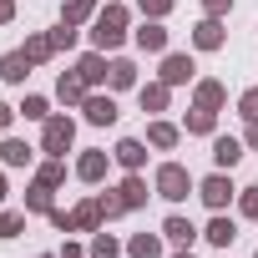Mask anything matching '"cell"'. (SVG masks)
I'll return each mask as SVG.
<instances>
[{"mask_svg": "<svg viewBox=\"0 0 258 258\" xmlns=\"http://www.w3.org/2000/svg\"><path fill=\"white\" fill-rule=\"evenodd\" d=\"M116 192H121V203H126V208H142V203H147V182H142L137 172H132V177H126V182H121Z\"/></svg>", "mask_w": 258, "mask_h": 258, "instance_id": "cell-18", "label": "cell"}, {"mask_svg": "<svg viewBox=\"0 0 258 258\" xmlns=\"http://www.w3.org/2000/svg\"><path fill=\"white\" fill-rule=\"evenodd\" d=\"M11 16H16V0H0V26H6Z\"/></svg>", "mask_w": 258, "mask_h": 258, "instance_id": "cell-39", "label": "cell"}, {"mask_svg": "<svg viewBox=\"0 0 258 258\" xmlns=\"http://www.w3.org/2000/svg\"><path fill=\"white\" fill-rule=\"evenodd\" d=\"M203 6H208V16H228V6H233V0H203Z\"/></svg>", "mask_w": 258, "mask_h": 258, "instance_id": "cell-38", "label": "cell"}, {"mask_svg": "<svg viewBox=\"0 0 258 258\" xmlns=\"http://www.w3.org/2000/svg\"><path fill=\"white\" fill-rule=\"evenodd\" d=\"M91 258H116V238L111 233H96L91 238Z\"/></svg>", "mask_w": 258, "mask_h": 258, "instance_id": "cell-31", "label": "cell"}, {"mask_svg": "<svg viewBox=\"0 0 258 258\" xmlns=\"http://www.w3.org/2000/svg\"><path fill=\"white\" fill-rule=\"evenodd\" d=\"M172 243H182V248H192V238H198V228L187 223V218H167V228H162Z\"/></svg>", "mask_w": 258, "mask_h": 258, "instance_id": "cell-19", "label": "cell"}, {"mask_svg": "<svg viewBox=\"0 0 258 258\" xmlns=\"http://www.w3.org/2000/svg\"><path fill=\"white\" fill-rule=\"evenodd\" d=\"M71 223H76V228H96V223H101V203H96V198H86V203L71 213Z\"/></svg>", "mask_w": 258, "mask_h": 258, "instance_id": "cell-24", "label": "cell"}, {"mask_svg": "<svg viewBox=\"0 0 258 258\" xmlns=\"http://www.w3.org/2000/svg\"><path fill=\"white\" fill-rule=\"evenodd\" d=\"M76 71H81V81H86V86H96V81H106V76H111V66H106L96 51H91V56H81V61H76Z\"/></svg>", "mask_w": 258, "mask_h": 258, "instance_id": "cell-11", "label": "cell"}, {"mask_svg": "<svg viewBox=\"0 0 258 258\" xmlns=\"http://www.w3.org/2000/svg\"><path fill=\"white\" fill-rule=\"evenodd\" d=\"M238 208H243L248 218H258V187H243V198H238Z\"/></svg>", "mask_w": 258, "mask_h": 258, "instance_id": "cell-37", "label": "cell"}, {"mask_svg": "<svg viewBox=\"0 0 258 258\" xmlns=\"http://www.w3.org/2000/svg\"><path fill=\"white\" fill-rule=\"evenodd\" d=\"M137 6H142V11L152 16V21H162V16L172 11V0H137Z\"/></svg>", "mask_w": 258, "mask_h": 258, "instance_id": "cell-35", "label": "cell"}, {"mask_svg": "<svg viewBox=\"0 0 258 258\" xmlns=\"http://www.w3.org/2000/svg\"><path fill=\"white\" fill-rule=\"evenodd\" d=\"M61 258H81V248H76V243H66V248H61Z\"/></svg>", "mask_w": 258, "mask_h": 258, "instance_id": "cell-42", "label": "cell"}, {"mask_svg": "<svg viewBox=\"0 0 258 258\" xmlns=\"http://www.w3.org/2000/svg\"><path fill=\"white\" fill-rule=\"evenodd\" d=\"M228 101V91H223V81H198V106H208V111H218Z\"/></svg>", "mask_w": 258, "mask_h": 258, "instance_id": "cell-16", "label": "cell"}, {"mask_svg": "<svg viewBox=\"0 0 258 258\" xmlns=\"http://www.w3.org/2000/svg\"><path fill=\"white\" fill-rule=\"evenodd\" d=\"M162 106H167V81L142 86V111H162Z\"/></svg>", "mask_w": 258, "mask_h": 258, "instance_id": "cell-23", "label": "cell"}, {"mask_svg": "<svg viewBox=\"0 0 258 258\" xmlns=\"http://www.w3.org/2000/svg\"><path fill=\"white\" fill-rule=\"evenodd\" d=\"M238 111H243L248 121H258V86H248V91L238 96Z\"/></svg>", "mask_w": 258, "mask_h": 258, "instance_id": "cell-33", "label": "cell"}, {"mask_svg": "<svg viewBox=\"0 0 258 258\" xmlns=\"http://www.w3.org/2000/svg\"><path fill=\"white\" fill-rule=\"evenodd\" d=\"M86 121L91 126H111L116 121V101L111 96H86Z\"/></svg>", "mask_w": 258, "mask_h": 258, "instance_id": "cell-6", "label": "cell"}, {"mask_svg": "<svg viewBox=\"0 0 258 258\" xmlns=\"http://www.w3.org/2000/svg\"><path fill=\"white\" fill-rule=\"evenodd\" d=\"M121 36H126V6H106V11L96 16V31H91L96 51H111V46H121Z\"/></svg>", "mask_w": 258, "mask_h": 258, "instance_id": "cell-1", "label": "cell"}, {"mask_svg": "<svg viewBox=\"0 0 258 258\" xmlns=\"http://www.w3.org/2000/svg\"><path fill=\"white\" fill-rule=\"evenodd\" d=\"M172 258H192V253H187V248H182V253H172Z\"/></svg>", "mask_w": 258, "mask_h": 258, "instance_id": "cell-43", "label": "cell"}, {"mask_svg": "<svg viewBox=\"0 0 258 258\" xmlns=\"http://www.w3.org/2000/svg\"><path fill=\"white\" fill-rule=\"evenodd\" d=\"M0 157H6V167H26V162H31V147H26V142H16V137H11V142H6V147H0Z\"/></svg>", "mask_w": 258, "mask_h": 258, "instance_id": "cell-25", "label": "cell"}, {"mask_svg": "<svg viewBox=\"0 0 258 258\" xmlns=\"http://www.w3.org/2000/svg\"><path fill=\"white\" fill-rule=\"evenodd\" d=\"M0 76H6V81H26L31 76V56L26 51H11L6 61H0Z\"/></svg>", "mask_w": 258, "mask_h": 258, "instance_id": "cell-13", "label": "cell"}, {"mask_svg": "<svg viewBox=\"0 0 258 258\" xmlns=\"http://www.w3.org/2000/svg\"><path fill=\"white\" fill-rule=\"evenodd\" d=\"M51 41H56V51H61V46H76V26L61 21V31H51Z\"/></svg>", "mask_w": 258, "mask_h": 258, "instance_id": "cell-36", "label": "cell"}, {"mask_svg": "<svg viewBox=\"0 0 258 258\" xmlns=\"http://www.w3.org/2000/svg\"><path fill=\"white\" fill-rule=\"evenodd\" d=\"M71 142H76V121H71V116H46V137H41V147H46L51 157H61Z\"/></svg>", "mask_w": 258, "mask_h": 258, "instance_id": "cell-3", "label": "cell"}, {"mask_svg": "<svg viewBox=\"0 0 258 258\" xmlns=\"http://www.w3.org/2000/svg\"><path fill=\"white\" fill-rule=\"evenodd\" d=\"M11 116H16V111H11L6 101H0V132H6V126H11Z\"/></svg>", "mask_w": 258, "mask_h": 258, "instance_id": "cell-40", "label": "cell"}, {"mask_svg": "<svg viewBox=\"0 0 258 258\" xmlns=\"http://www.w3.org/2000/svg\"><path fill=\"white\" fill-rule=\"evenodd\" d=\"M76 177H81V182H101V177H106V152H81Z\"/></svg>", "mask_w": 258, "mask_h": 258, "instance_id": "cell-8", "label": "cell"}, {"mask_svg": "<svg viewBox=\"0 0 258 258\" xmlns=\"http://www.w3.org/2000/svg\"><path fill=\"white\" fill-rule=\"evenodd\" d=\"M187 187H192V177H187V167H182V162H162V167H157V192H162L167 203L187 198Z\"/></svg>", "mask_w": 258, "mask_h": 258, "instance_id": "cell-2", "label": "cell"}, {"mask_svg": "<svg viewBox=\"0 0 258 258\" xmlns=\"http://www.w3.org/2000/svg\"><path fill=\"white\" fill-rule=\"evenodd\" d=\"M51 51H56V41H51V36H31V41H26L31 66H36V61H51Z\"/></svg>", "mask_w": 258, "mask_h": 258, "instance_id": "cell-26", "label": "cell"}, {"mask_svg": "<svg viewBox=\"0 0 258 258\" xmlns=\"http://www.w3.org/2000/svg\"><path fill=\"white\" fill-rule=\"evenodd\" d=\"M203 238H208V243H218V248H228V243L238 238V228H233V218H223V213H218V218L208 223V233H203Z\"/></svg>", "mask_w": 258, "mask_h": 258, "instance_id": "cell-14", "label": "cell"}, {"mask_svg": "<svg viewBox=\"0 0 258 258\" xmlns=\"http://www.w3.org/2000/svg\"><path fill=\"white\" fill-rule=\"evenodd\" d=\"M31 121H46V96H26V106H21Z\"/></svg>", "mask_w": 258, "mask_h": 258, "instance_id": "cell-34", "label": "cell"}, {"mask_svg": "<svg viewBox=\"0 0 258 258\" xmlns=\"http://www.w3.org/2000/svg\"><path fill=\"white\" fill-rule=\"evenodd\" d=\"M238 157H243V142L238 137H218L213 142V162L218 167H238Z\"/></svg>", "mask_w": 258, "mask_h": 258, "instance_id": "cell-12", "label": "cell"}, {"mask_svg": "<svg viewBox=\"0 0 258 258\" xmlns=\"http://www.w3.org/2000/svg\"><path fill=\"white\" fill-rule=\"evenodd\" d=\"M126 253H132V258H157V253H162V243H157L152 233H137L132 243H126Z\"/></svg>", "mask_w": 258, "mask_h": 258, "instance_id": "cell-22", "label": "cell"}, {"mask_svg": "<svg viewBox=\"0 0 258 258\" xmlns=\"http://www.w3.org/2000/svg\"><path fill=\"white\" fill-rule=\"evenodd\" d=\"M198 192H203V203H208V208H218V213H223V208L233 203V182H228L223 172H213V177H208V182H203Z\"/></svg>", "mask_w": 258, "mask_h": 258, "instance_id": "cell-4", "label": "cell"}, {"mask_svg": "<svg viewBox=\"0 0 258 258\" xmlns=\"http://www.w3.org/2000/svg\"><path fill=\"white\" fill-rule=\"evenodd\" d=\"M91 11H96V0H66V6H61V21H66V26H81Z\"/></svg>", "mask_w": 258, "mask_h": 258, "instance_id": "cell-20", "label": "cell"}, {"mask_svg": "<svg viewBox=\"0 0 258 258\" xmlns=\"http://www.w3.org/2000/svg\"><path fill=\"white\" fill-rule=\"evenodd\" d=\"M192 71H198V66H192V56H182V51H172V56L162 61V81H167V86H182V81H192Z\"/></svg>", "mask_w": 258, "mask_h": 258, "instance_id": "cell-5", "label": "cell"}, {"mask_svg": "<svg viewBox=\"0 0 258 258\" xmlns=\"http://www.w3.org/2000/svg\"><path fill=\"white\" fill-rule=\"evenodd\" d=\"M111 157H116L121 167H132V172H137V167L147 162V147H142L137 137H126V142H116V152H111Z\"/></svg>", "mask_w": 258, "mask_h": 258, "instance_id": "cell-9", "label": "cell"}, {"mask_svg": "<svg viewBox=\"0 0 258 258\" xmlns=\"http://www.w3.org/2000/svg\"><path fill=\"white\" fill-rule=\"evenodd\" d=\"M248 147H258V121H248V137H243Z\"/></svg>", "mask_w": 258, "mask_h": 258, "instance_id": "cell-41", "label": "cell"}, {"mask_svg": "<svg viewBox=\"0 0 258 258\" xmlns=\"http://www.w3.org/2000/svg\"><path fill=\"white\" fill-rule=\"evenodd\" d=\"M26 228V213H0V238H16Z\"/></svg>", "mask_w": 258, "mask_h": 258, "instance_id": "cell-32", "label": "cell"}, {"mask_svg": "<svg viewBox=\"0 0 258 258\" xmlns=\"http://www.w3.org/2000/svg\"><path fill=\"white\" fill-rule=\"evenodd\" d=\"M192 46H203V51H218V46H223V26H218V16H208V21L192 31Z\"/></svg>", "mask_w": 258, "mask_h": 258, "instance_id": "cell-10", "label": "cell"}, {"mask_svg": "<svg viewBox=\"0 0 258 258\" xmlns=\"http://www.w3.org/2000/svg\"><path fill=\"white\" fill-rule=\"evenodd\" d=\"M147 142H152V147H162V152H167V147H177V126H172V121H152V126H147Z\"/></svg>", "mask_w": 258, "mask_h": 258, "instance_id": "cell-17", "label": "cell"}, {"mask_svg": "<svg viewBox=\"0 0 258 258\" xmlns=\"http://www.w3.org/2000/svg\"><path fill=\"white\" fill-rule=\"evenodd\" d=\"M56 96L71 106V101H86V81H81V71H61V81H56Z\"/></svg>", "mask_w": 258, "mask_h": 258, "instance_id": "cell-7", "label": "cell"}, {"mask_svg": "<svg viewBox=\"0 0 258 258\" xmlns=\"http://www.w3.org/2000/svg\"><path fill=\"white\" fill-rule=\"evenodd\" d=\"M61 177H66V162H61V157H51V162H46V167L36 172V182H46V187H56Z\"/></svg>", "mask_w": 258, "mask_h": 258, "instance_id": "cell-29", "label": "cell"}, {"mask_svg": "<svg viewBox=\"0 0 258 258\" xmlns=\"http://www.w3.org/2000/svg\"><path fill=\"white\" fill-rule=\"evenodd\" d=\"M96 203H101V218H121V213H126V203H121V192H101Z\"/></svg>", "mask_w": 258, "mask_h": 258, "instance_id": "cell-30", "label": "cell"}, {"mask_svg": "<svg viewBox=\"0 0 258 258\" xmlns=\"http://www.w3.org/2000/svg\"><path fill=\"white\" fill-rule=\"evenodd\" d=\"M137 46H142V51H167V31H162L157 21H147V26L137 31Z\"/></svg>", "mask_w": 258, "mask_h": 258, "instance_id": "cell-15", "label": "cell"}, {"mask_svg": "<svg viewBox=\"0 0 258 258\" xmlns=\"http://www.w3.org/2000/svg\"><path fill=\"white\" fill-rule=\"evenodd\" d=\"M26 208H31V213H51V187H46V182H36V187L26 192Z\"/></svg>", "mask_w": 258, "mask_h": 258, "instance_id": "cell-28", "label": "cell"}, {"mask_svg": "<svg viewBox=\"0 0 258 258\" xmlns=\"http://www.w3.org/2000/svg\"><path fill=\"white\" fill-rule=\"evenodd\" d=\"M0 198H6V177H0Z\"/></svg>", "mask_w": 258, "mask_h": 258, "instance_id": "cell-44", "label": "cell"}, {"mask_svg": "<svg viewBox=\"0 0 258 258\" xmlns=\"http://www.w3.org/2000/svg\"><path fill=\"white\" fill-rule=\"evenodd\" d=\"M187 132H198V137L213 132V111H208V106H192V111H187Z\"/></svg>", "mask_w": 258, "mask_h": 258, "instance_id": "cell-27", "label": "cell"}, {"mask_svg": "<svg viewBox=\"0 0 258 258\" xmlns=\"http://www.w3.org/2000/svg\"><path fill=\"white\" fill-rule=\"evenodd\" d=\"M116 91H126V86H137V66L132 61H111V76H106Z\"/></svg>", "mask_w": 258, "mask_h": 258, "instance_id": "cell-21", "label": "cell"}]
</instances>
